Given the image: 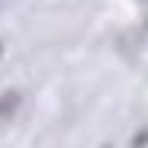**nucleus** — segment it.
<instances>
[{
    "label": "nucleus",
    "mask_w": 148,
    "mask_h": 148,
    "mask_svg": "<svg viewBox=\"0 0 148 148\" xmlns=\"http://www.w3.org/2000/svg\"><path fill=\"white\" fill-rule=\"evenodd\" d=\"M16 103H19V93H16V90H13V93H7L3 100H0V116H7V113H10Z\"/></svg>",
    "instance_id": "obj_1"
},
{
    "label": "nucleus",
    "mask_w": 148,
    "mask_h": 148,
    "mask_svg": "<svg viewBox=\"0 0 148 148\" xmlns=\"http://www.w3.org/2000/svg\"><path fill=\"white\" fill-rule=\"evenodd\" d=\"M106 148H113V145H106Z\"/></svg>",
    "instance_id": "obj_2"
}]
</instances>
